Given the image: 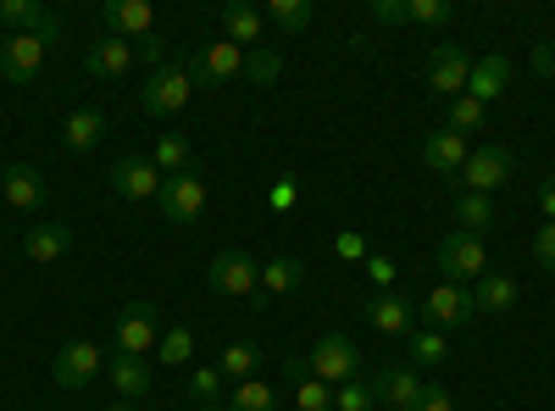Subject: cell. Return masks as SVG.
Masks as SVG:
<instances>
[{
    "mask_svg": "<svg viewBox=\"0 0 555 411\" xmlns=\"http://www.w3.org/2000/svg\"><path fill=\"white\" fill-rule=\"evenodd\" d=\"M533 256L544 272H555V222H539V234H533Z\"/></svg>",
    "mask_w": 555,
    "mask_h": 411,
    "instance_id": "obj_41",
    "label": "cell"
},
{
    "mask_svg": "<svg viewBox=\"0 0 555 411\" xmlns=\"http://www.w3.org/2000/svg\"><path fill=\"white\" fill-rule=\"evenodd\" d=\"M489 123V106L483 101H473V95H455L450 101V112H444V128L450 133H461V140H467V133H478Z\"/></svg>",
    "mask_w": 555,
    "mask_h": 411,
    "instance_id": "obj_29",
    "label": "cell"
},
{
    "mask_svg": "<svg viewBox=\"0 0 555 411\" xmlns=\"http://www.w3.org/2000/svg\"><path fill=\"white\" fill-rule=\"evenodd\" d=\"M183 73H190V84H234V78H245V51L234 39H217L195 62H183Z\"/></svg>",
    "mask_w": 555,
    "mask_h": 411,
    "instance_id": "obj_8",
    "label": "cell"
},
{
    "mask_svg": "<svg viewBox=\"0 0 555 411\" xmlns=\"http://www.w3.org/2000/svg\"><path fill=\"white\" fill-rule=\"evenodd\" d=\"M455 222H461V234H483V228H494V201L461 190L455 195Z\"/></svg>",
    "mask_w": 555,
    "mask_h": 411,
    "instance_id": "obj_26",
    "label": "cell"
},
{
    "mask_svg": "<svg viewBox=\"0 0 555 411\" xmlns=\"http://www.w3.org/2000/svg\"><path fill=\"white\" fill-rule=\"evenodd\" d=\"M151 162H156V172H162V178H172V172H183V167H195V162H190V145H183L178 133H167V140L156 145V156H151Z\"/></svg>",
    "mask_w": 555,
    "mask_h": 411,
    "instance_id": "obj_35",
    "label": "cell"
},
{
    "mask_svg": "<svg viewBox=\"0 0 555 411\" xmlns=\"http://www.w3.org/2000/svg\"><path fill=\"white\" fill-rule=\"evenodd\" d=\"M222 373L217 368H190V395L201 400V406H222Z\"/></svg>",
    "mask_w": 555,
    "mask_h": 411,
    "instance_id": "obj_37",
    "label": "cell"
},
{
    "mask_svg": "<svg viewBox=\"0 0 555 411\" xmlns=\"http://www.w3.org/2000/svg\"><path fill=\"white\" fill-rule=\"evenodd\" d=\"M366 323L384 329V334H411V300L395 295V290H384L373 306H366Z\"/></svg>",
    "mask_w": 555,
    "mask_h": 411,
    "instance_id": "obj_24",
    "label": "cell"
},
{
    "mask_svg": "<svg viewBox=\"0 0 555 411\" xmlns=\"http://www.w3.org/2000/svg\"><path fill=\"white\" fill-rule=\"evenodd\" d=\"M416 411H455V395H450L444 384H428L423 400H416Z\"/></svg>",
    "mask_w": 555,
    "mask_h": 411,
    "instance_id": "obj_44",
    "label": "cell"
},
{
    "mask_svg": "<svg viewBox=\"0 0 555 411\" xmlns=\"http://www.w3.org/2000/svg\"><path fill=\"white\" fill-rule=\"evenodd\" d=\"M512 167H517V156L505 151V145H478V151L467 156V167H461L455 178H461V184H467L473 195H489V201H494V190H505Z\"/></svg>",
    "mask_w": 555,
    "mask_h": 411,
    "instance_id": "obj_6",
    "label": "cell"
},
{
    "mask_svg": "<svg viewBox=\"0 0 555 411\" xmlns=\"http://www.w3.org/2000/svg\"><path fill=\"white\" fill-rule=\"evenodd\" d=\"M23 251H28V261L51 267V261H62L73 251V228L67 222H34L28 234H23Z\"/></svg>",
    "mask_w": 555,
    "mask_h": 411,
    "instance_id": "obj_17",
    "label": "cell"
},
{
    "mask_svg": "<svg viewBox=\"0 0 555 411\" xmlns=\"http://www.w3.org/2000/svg\"><path fill=\"white\" fill-rule=\"evenodd\" d=\"M405 411H416V406H405Z\"/></svg>",
    "mask_w": 555,
    "mask_h": 411,
    "instance_id": "obj_54",
    "label": "cell"
},
{
    "mask_svg": "<svg viewBox=\"0 0 555 411\" xmlns=\"http://www.w3.org/2000/svg\"><path fill=\"white\" fill-rule=\"evenodd\" d=\"M278 73H284V56H278L272 44H256V51H245V78H250V84H278Z\"/></svg>",
    "mask_w": 555,
    "mask_h": 411,
    "instance_id": "obj_33",
    "label": "cell"
},
{
    "mask_svg": "<svg viewBox=\"0 0 555 411\" xmlns=\"http://www.w3.org/2000/svg\"><path fill=\"white\" fill-rule=\"evenodd\" d=\"M139 51H145V62H156V67H167V39H162V34H145V39H139V44H133V56H139Z\"/></svg>",
    "mask_w": 555,
    "mask_h": 411,
    "instance_id": "obj_46",
    "label": "cell"
},
{
    "mask_svg": "<svg viewBox=\"0 0 555 411\" xmlns=\"http://www.w3.org/2000/svg\"><path fill=\"white\" fill-rule=\"evenodd\" d=\"M423 378H416V368H384L378 378H373V395L389 406V411H405V406H416L423 400Z\"/></svg>",
    "mask_w": 555,
    "mask_h": 411,
    "instance_id": "obj_18",
    "label": "cell"
},
{
    "mask_svg": "<svg viewBox=\"0 0 555 411\" xmlns=\"http://www.w3.org/2000/svg\"><path fill=\"white\" fill-rule=\"evenodd\" d=\"M423 317L434 323V334H450V329H467L478 306H473V290L467 284H439L428 300H423Z\"/></svg>",
    "mask_w": 555,
    "mask_h": 411,
    "instance_id": "obj_9",
    "label": "cell"
},
{
    "mask_svg": "<svg viewBox=\"0 0 555 411\" xmlns=\"http://www.w3.org/2000/svg\"><path fill=\"white\" fill-rule=\"evenodd\" d=\"M101 133H106L101 106H78V112L67 117V128H62V140H67V151H95V145H101Z\"/></svg>",
    "mask_w": 555,
    "mask_h": 411,
    "instance_id": "obj_25",
    "label": "cell"
},
{
    "mask_svg": "<svg viewBox=\"0 0 555 411\" xmlns=\"http://www.w3.org/2000/svg\"><path fill=\"white\" fill-rule=\"evenodd\" d=\"M366 272H373V284H378V290H389V284L400 279V267H395L389 256H366Z\"/></svg>",
    "mask_w": 555,
    "mask_h": 411,
    "instance_id": "obj_45",
    "label": "cell"
},
{
    "mask_svg": "<svg viewBox=\"0 0 555 411\" xmlns=\"http://www.w3.org/2000/svg\"><path fill=\"white\" fill-rule=\"evenodd\" d=\"M0 23H7L12 34H39L44 23H51V12H44L39 0H0Z\"/></svg>",
    "mask_w": 555,
    "mask_h": 411,
    "instance_id": "obj_28",
    "label": "cell"
},
{
    "mask_svg": "<svg viewBox=\"0 0 555 411\" xmlns=\"http://www.w3.org/2000/svg\"><path fill=\"white\" fill-rule=\"evenodd\" d=\"M190 95H195V84H190V73H183V62H167V67H156L145 78L139 106H145V117H172V112L190 106Z\"/></svg>",
    "mask_w": 555,
    "mask_h": 411,
    "instance_id": "obj_1",
    "label": "cell"
},
{
    "mask_svg": "<svg viewBox=\"0 0 555 411\" xmlns=\"http://www.w3.org/2000/svg\"><path fill=\"white\" fill-rule=\"evenodd\" d=\"M533 67H539L544 78H555V44H533Z\"/></svg>",
    "mask_w": 555,
    "mask_h": 411,
    "instance_id": "obj_50",
    "label": "cell"
},
{
    "mask_svg": "<svg viewBox=\"0 0 555 411\" xmlns=\"http://www.w3.org/2000/svg\"><path fill=\"white\" fill-rule=\"evenodd\" d=\"M156 356L167 361V368H183V361L195 356V334H190V329H167L162 345H156Z\"/></svg>",
    "mask_w": 555,
    "mask_h": 411,
    "instance_id": "obj_36",
    "label": "cell"
},
{
    "mask_svg": "<svg viewBox=\"0 0 555 411\" xmlns=\"http://www.w3.org/2000/svg\"><path fill=\"white\" fill-rule=\"evenodd\" d=\"M206 279H211L217 295H250L261 284V267L245 251H217V261L206 267Z\"/></svg>",
    "mask_w": 555,
    "mask_h": 411,
    "instance_id": "obj_12",
    "label": "cell"
},
{
    "mask_svg": "<svg viewBox=\"0 0 555 411\" xmlns=\"http://www.w3.org/2000/svg\"><path fill=\"white\" fill-rule=\"evenodd\" d=\"M106 411H139V406H128V400H122V406H106Z\"/></svg>",
    "mask_w": 555,
    "mask_h": 411,
    "instance_id": "obj_51",
    "label": "cell"
},
{
    "mask_svg": "<svg viewBox=\"0 0 555 411\" xmlns=\"http://www.w3.org/2000/svg\"><path fill=\"white\" fill-rule=\"evenodd\" d=\"M373 406H378V395H373V384H361V378L339 384V395H334V411H373Z\"/></svg>",
    "mask_w": 555,
    "mask_h": 411,
    "instance_id": "obj_38",
    "label": "cell"
},
{
    "mask_svg": "<svg viewBox=\"0 0 555 411\" xmlns=\"http://www.w3.org/2000/svg\"><path fill=\"white\" fill-rule=\"evenodd\" d=\"M278 373H284V378H289V384L300 389V384L311 378V361H306V356H289V361H284V368H278Z\"/></svg>",
    "mask_w": 555,
    "mask_h": 411,
    "instance_id": "obj_48",
    "label": "cell"
},
{
    "mask_svg": "<svg viewBox=\"0 0 555 411\" xmlns=\"http://www.w3.org/2000/svg\"><path fill=\"white\" fill-rule=\"evenodd\" d=\"M444 356H450L444 334H434V329H423V334H411V368H439Z\"/></svg>",
    "mask_w": 555,
    "mask_h": 411,
    "instance_id": "obj_34",
    "label": "cell"
},
{
    "mask_svg": "<svg viewBox=\"0 0 555 411\" xmlns=\"http://www.w3.org/2000/svg\"><path fill=\"white\" fill-rule=\"evenodd\" d=\"M300 284H306V267L295 256H272L261 267V290H272V295H295Z\"/></svg>",
    "mask_w": 555,
    "mask_h": 411,
    "instance_id": "obj_27",
    "label": "cell"
},
{
    "mask_svg": "<svg viewBox=\"0 0 555 411\" xmlns=\"http://www.w3.org/2000/svg\"><path fill=\"white\" fill-rule=\"evenodd\" d=\"M455 0H411V23H450Z\"/></svg>",
    "mask_w": 555,
    "mask_h": 411,
    "instance_id": "obj_40",
    "label": "cell"
},
{
    "mask_svg": "<svg viewBox=\"0 0 555 411\" xmlns=\"http://www.w3.org/2000/svg\"><path fill=\"white\" fill-rule=\"evenodd\" d=\"M267 23L289 28V34L311 28V0H267Z\"/></svg>",
    "mask_w": 555,
    "mask_h": 411,
    "instance_id": "obj_32",
    "label": "cell"
},
{
    "mask_svg": "<svg viewBox=\"0 0 555 411\" xmlns=\"http://www.w3.org/2000/svg\"><path fill=\"white\" fill-rule=\"evenodd\" d=\"M106 378H112V389H117L128 406L151 395V368H145V356H112V361H106Z\"/></svg>",
    "mask_w": 555,
    "mask_h": 411,
    "instance_id": "obj_20",
    "label": "cell"
},
{
    "mask_svg": "<svg viewBox=\"0 0 555 411\" xmlns=\"http://www.w3.org/2000/svg\"><path fill=\"white\" fill-rule=\"evenodd\" d=\"M544 44H555V17H550V39H544Z\"/></svg>",
    "mask_w": 555,
    "mask_h": 411,
    "instance_id": "obj_52",
    "label": "cell"
},
{
    "mask_svg": "<svg viewBox=\"0 0 555 411\" xmlns=\"http://www.w3.org/2000/svg\"><path fill=\"white\" fill-rule=\"evenodd\" d=\"M467 78H473V56L461 51V44H434V56H428V89L439 101H455V95H467Z\"/></svg>",
    "mask_w": 555,
    "mask_h": 411,
    "instance_id": "obj_7",
    "label": "cell"
},
{
    "mask_svg": "<svg viewBox=\"0 0 555 411\" xmlns=\"http://www.w3.org/2000/svg\"><path fill=\"white\" fill-rule=\"evenodd\" d=\"M162 184H167V178L156 172L151 156H122V162L112 167V190H117L122 201H156Z\"/></svg>",
    "mask_w": 555,
    "mask_h": 411,
    "instance_id": "obj_11",
    "label": "cell"
},
{
    "mask_svg": "<svg viewBox=\"0 0 555 411\" xmlns=\"http://www.w3.org/2000/svg\"><path fill=\"white\" fill-rule=\"evenodd\" d=\"M517 279H505V272H483V279H478V290H473V306L478 311H489V317H505V311H512L517 306Z\"/></svg>",
    "mask_w": 555,
    "mask_h": 411,
    "instance_id": "obj_22",
    "label": "cell"
},
{
    "mask_svg": "<svg viewBox=\"0 0 555 411\" xmlns=\"http://www.w3.org/2000/svg\"><path fill=\"white\" fill-rule=\"evenodd\" d=\"M295 411H334V389L317 384V378H306V384L295 389Z\"/></svg>",
    "mask_w": 555,
    "mask_h": 411,
    "instance_id": "obj_39",
    "label": "cell"
},
{
    "mask_svg": "<svg viewBox=\"0 0 555 411\" xmlns=\"http://www.w3.org/2000/svg\"><path fill=\"white\" fill-rule=\"evenodd\" d=\"M156 206H162L167 222H201V211H206V178H201V167L172 172L162 184V195H156Z\"/></svg>",
    "mask_w": 555,
    "mask_h": 411,
    "instance_id": "obj_4",
    "label": "cell"
},
{
    "mask_svg": "<svg viewBox=\"0 0 555 411\" xmlns=\"http://www.w3.org/2000/svg\"><path fill=\"white\" fill-rule=\"evenodd\" d=\"M51 373H56V384H62V389H83L89 378L101 373V345H89V339H73V345H62Z\"/></svg>",
    "mask_w": 555,
    "mask_h": 411,
    "instance_id": "obj_14",
    "label": "cell"
},
{
    "mask_svg": "<svg viewBox=\"0 0 555 411\" xmlns=\"http://www.w3.org/2000/svg\"><path fill=\"white\" fill-rule=\"evenodd\" d=\"M228 411H278V389L261 384V378H245V384H234V395H228Z\"/></svg>",
    "mask_w": 555,
    "mask_h": 411,
    "instance_id": "obj_31",
    "label": "cell"
},
{
    "mask_svg": "<svg viewBox=\"0 0 555 411\" xmlns=\"http://www.w3.org/2000/svg\"><path fill=\"white\" fill-rule=\"evenodd\" d=\"M101 23H106V34H117V39H128V44H139L145 34H156L151 0H106V7H101Z\"/></svg>",
    "mask_w": 555,
    "mask_h": 411,
    "instance_id": "obj_13",
    "label": "cell"
},
{
    "mask_svg": "<svg viewBox=\"0 0 555 411\" xmlns=\"http://www.w3.org/2000/svg\"><path fill=\"white\" fill-rule=\"evenodd\" d=\"M439 272H444V284H478L483 272H489V251L478 234H444L439 240Z\"/></svg>",
    "mask_w": 555,
    "mask_h": 411,
    "instance_id": "obj_2",
    "label": "cell"
},
{
    "mask_svg": "<svg viewBox=\"0 0 555 411\" xmlns=\"http://www.w3.org/2000/svg\"><path fill=\"white\" fill-rule=\"evenodd\" d=\"M467 156H473V145L461 140V133H450V128H439V133H428V140H423V167L428 172L455 178L461 167H467Z\"/></svg>",
    "mask_w": 555,
    "mask_h": 411,
    "instance_id": "obj_16",
    "label": "cell"
},
{
    "mask_svg": "<svg viewBox=\"0 0 555 411\" xmlns=\"http://www.w3.org/2000/svg\"><path fill=\"white\" fill-rule=\"evenodd\" d=\"M261 28H267V12H256V7H222V34L240 44V51H256V39H261Z\"/></svg>",
    "mask_w": 555,
    "mask_h": 411,
    "instance_id": "obj_23",
    "label": "cell"
},
{
    "mask_svg": "<svg viewBox=\"0 0 555 411\" xmlns=\"http://www.w3.org/2000/svg\"><path fill=\"white\" fill-rule=\"evenodd\" d=\"M201 411H222V406H201Z\"/></svg>",
    "mask_w": 555,
    "mask_h": 411,
    "instance_id": "obj_53",
    "label": "cell"
},
{
    "mask_svg": "<svg viewBox=\"0 0 555 411\" xmlns=\"http://www.w3.org/2000/svg\"><path fill=\"white\" fill-rule=\"evenodd\" d=\"M334 251H339L345 261H366V240H361V234H339V240H334Z\"/></svg>",
    "mask_w": 555,
    "mask_h": 411,
    "instance_id": "obj_47",
    "label": "cell"
},
{
    "mask_svg": "<svg viewBox=\"0 0 555 411\" xmlns=\"http://www.w3.org/2000/svg\"><path fill=\"white\" fill-rule=\"evenodd\" d=\"M256 361H261V350H256L250 339H234V345L217 356V373H222V378H234V384H245V378L256 373Z\"/></svg>",
    "mask_w": 555,
    "mask_h": 411,
    "instance_id": "obj_30",
    "label": "cell"
},
{
    "mask_svg": "<svg viewBox=\"0 0 555 411\" xmlns=\"http://www.w3.org/2000/svg\"><path fill=\"white\" fill-rule=\"evenodd\" d=\"M306 361H311V378H317V384H328V389L361 378V350H356L345 334H322L317 350H311Z\"/></svg>",
    "mask_w": 555,
    "mask_h": 411,
    "instance_id": "obj_3",
    "label": "cell"
},
{
    "mask_svg": "<svg viewBox=\"0 0 555 411\" xmlns=\"http://www.w3.org/2000/svg\"><path fill=\"white\" fill-rule=\"evenodd\" d=\"M295 201H300L295 178H278V184H272V195H267V206H272V211H295Z\"/></svg>",
    "mask_w": 555,
    "mask_h": 411,
    "instance_id": "obj_42",
    "label": "cell"
},
{
    "mask_svg": "<svg viewBox=\"0 0 555 411\" xmlns=\"http://www.w3.org/2000/svg\"><path fill=\"white\" fill-rule=\"evenodd\" d=\"M44 51H51V44H44L39 34H7L0 39V73H7L12 84H34Z\"/></svg>",
    "mask_w": 555,
    "mask_h": 411,
    "instance_id": "obj_10",
    "label": "cell"
},
{
    "mask_svg": "<svg viewBox=\"0 0 555 411\" xmlns=\"http://www.w3.org/2000/svg\"><path fill=\"white\" fill-rule=\"evenodd\" d=\"M162 345V311L151 300H133L117 317V356H151Z\"/></svg>",
    "mask_w": 555,
    "mask_h": 411,
    "instance_id": "obj_5",
    "label": "cell"
},
{
    "mask_svg": "<svg viewBox=\"0 0 555 411\" xmlns=\"http://www.w3.org/2000/svg\"><path fill=\"white\" fill-rule=\"evenodd\" d=\"M539 211H544V222H555V172L539 184Z\"/></svg>",
    "mask_w": 555,
    "mask_h": 411,
    "instance_id": "obj_49",
    "label": "cell"
},
{
    "mask_svg": "<svg viewBox=\"0 0 555 411\" xmlns=\"http://www.w3.org/2000/svg\"><path fill=\"white\" fill-rule=\"evenodd\" d=\"M83 67L95 73V78H122V73L133 67V44H128V39H117V34H101L95 44H89Z\"/></svg>",
    "mask_w": 555,
    "mask_h": 411,
    "instance_id": "obj_19",
    "label": "cell"
},
{
    "mask_svg": "<svg viewBox=\"0 0 555 411\" xmlns=\"http://www.w3.org/2000/svg\"><path fill=\"white\" fill-rule=\"evenodd\" d=\"M0 195H7L12 211H39L44 206V178L28 162H12L7 172H0Z\"/></svg>",
    "mask_w": 555,
    "mask_h": 411,
    "instance_id": "obj_15",
    "label": "cell"
},
{
    "mask_svg": "<svg viewBox=\"0 0 555 411\" xmlns=\"http://www.w3.org/2000/svg\"><path fill=\"white\" fill-rule=\"evenodd\" d=\"M378 23H411V0H373Z\"/></svg>",
    "mask_w": 555,
    "mask_h": 411,
    "instance_id": "obj_43",
    "label": "cell"
},
{
    "mask_svg": "<svg viewBox=\"0 0 555 411\" xmlns=\"http://www.w3.org/2000/svg\"><path fill=\"white\" fill-rule=\"evenodd\" d=\"M505 84H512V62H505V56L494 51V56L473 62V78H467V95L489 106V101H500V95H505Z\"/></svg>",
    "mask_w": 555,
    "mask_h": 411,
    "instance_id": "obj_21",
    "label": "cell"
}]
</instances>
